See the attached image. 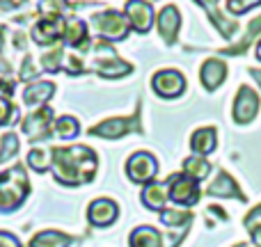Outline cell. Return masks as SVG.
I'll return each instance as SVG.
<instances>
[{"label": "cell", "mask_w": 261, "mask_h": 247, "mask_svg": "<svg viewBox=\"0 0 261 247\" xmlns=\"http://www.w3.org/2000/svg\"><path fill=\"white\" fill-rule=\"evenodd\" d=\"M50 170L58 183L83 185L96 174V153L85 144L50 149Z\"/></svg>", "instance_id": "obj_1"}, {"label": "cell", "mask_w": 261, "mask_h": 247, "mask_svg": "<svg viewBox=\"0 0 261 247\" xmlns=\"http://www.w3.org/2000/svg\"><path fill=\"white\" fill-rule=\"evenodd\" d=\"M30 195V181L21 165H14L0 174V213H14Z\"/></svg>", "instance_id": "obj_2"}, {"label": "cell", "mask_w": 261, "mask_h": 247, "mask_svg": "<svg viewBox=\"0 0 261 247\" xmlns=\"http://www.w3.org/2000/svg\"><path fill=\"white\" fill-rule=\"evenodd\" d=\"M92 30L106 41H122L128 35V21L124 14L115 12V9H106L90 18Z\"/></svg>", "instance_id": "obj_3"}, {"label": "cell", "mask_w": 261, "mask_h": 247, "mask_svg": "<svg viewBox=\"0 0 261 247\" xmlns=\"http://www.w3.org/2000/svg\"><path fill=\"white\" fill-rule=\"evenodd\" d=\"M165 183H167V193H170V202H174L176 206L190 208L202 197L199 183L195 179H190V176H186L184 172L181 174H172Z\"/></svg>", "instance_id": "obj_4"}, {"label": "cell", "mask_w": 261, "mask_h": 247, "mask_svg": "<svg viewBox=\"0 0 261 247\" xmlns=\"http://www.w3.org/2000/svg\"><path fill=\"white\" fill-rule=\"evenodd\" d=\"M94 62H92V69H94L99 76L103 78H119V76H126L130 69L128 62L119 60L115 55V48H110L108 44H94Z\"/></svg>", "instance_id": "obj_5"}, {"label": "cell", "mask_w": 261, "mask_h": 247, "mask_svg": "<svg viewBox=\"0 0 261 247\" xmlns=\"http://www.w3.org/2000/svg\"><path fill=\"white\" fill-rule=\"evenodd\" d=\"M158 174V162L156 158L151 156L149 151H138L128 158L126 162V176L130 179V183H140L147 185L156 179Z\"/></svg>", "instance_id": "obj_6"}, {"label": "cell", "mask_w": 261, "mask_h": 247, "mask_svg": "<svg viewBox=\"0 0 261 247\" xmlns=\"http://www.w3.org/2000/svg\"><path fill=\"white\" fill-rule=\"evenodd\" d=\"M151 87L163 99H176V96H181L186 90V78H184V73L176 71V69H163V71L153 73Z\"/></svg>", "instance_id": "obj_7"}, {"label": "cell", "mask_w": 261, "mask_h": 247, "mask_svg": "<svg viewBox=\"0 0 261 247\" xmlns=\"http://www.w3.org/2000/svg\"><path fill=\"white\" fill-rule=\"evenodd\" d=\"M124 16H126L128 25L140 35H147L153 25V7L147 0H128L124 7Z\"/></svg>", "instance_id": "obj_8"}, {"label": "cell", "mask_w": 261, "mask_h": 247, "mask_svg": "<svg viewBox=\"0 0 261 247\" xmlns=\"http://www.w3.org/2000/svg\"><path fill=\"white\" fill-rule=\"evenodd\" d=\"M119 215V206L108 197H99L94 202H90L87 206V220H90L92 227H99V229H106L110 227Z\"/></svg>", "instance_id": "obj_9"}, {"label": "cell", "mask_w": 261, "mask_h": 247, "mask_svg": "<svg viewBox=\"0 0 261 247\" xmlns=\"http://www.w3.org/2000/svg\"><path fill=\"white\" fill-rule=\"evenodd\" d=\"M50 119H53V110H50V108H39V110H35V113H30L21 122L23 133L30 138L32 144L39 142V140L48 138V133H50V128H48Z\"/></svg>", "instance_id": "obj_10"}, {"label": "cell", "mask_w": 261, "mask_h": 247, "mask_svg": "<svg viewBox=\"0 0 261 247\" xmlns=\"http://www.w3.org/2000/svg\"><path fill=\"white\" fill-rule=\"evenodd\" d=\"M259 113V96L252 87H241L239 94H236V101H234V119L236 124L245 126L250 124Z\"/></svg>", "instance_id": "obj_11"}, {"label": "cell", "mask_w": 261, "mask_h": 247, "mask_svg": "<svg viewBox=\"0 0 261 247\" xmlns=\"http://www.w3.org/2000/svg\"><path fill=\"white\" fill-rule=\"evenodd\" d=\"M60 37H64V21L62 18L44 16V18H39V23H35V28H32V41L39 46L55 44Z\"/></svg>", "instance_id": "obj_12"}, {"label": "cell", "mask_w": 261, "mask_h": 247, "mask_svg": "<svg viewBox=\"0 0 261 247\" xmlns=\"http://www.w3.org/2000/svg\"><path fill=\"white\" fill-rule=\"evenodd\" d=\"M138 128V115L135 117H119V119H108V122L92 126L90 135H96V138H108V140H117L122 135L130 133V130Z\"/></svg>", "instance_id": "obj_13"}, {"label": "cell", "mask_w": 261, "mask_h": 247, "mask_svg": "<svg viewBox=\"0 0 261 247\" xmlns=\"http://www.w3.org/2000/svg\"><path fill=\"white\" fill-rule=\"evenodd\" d=\"M204 193H206L208 197H222V199L229 197V199H239V202H248L245 195H243V190L239 188V183H236V181L222 170L218 172L216 179L211 181V185H208Z\"/></svg>", "instance_id": "obj_14"}, {"label": "cell", "mask_w": 261, "mask_h": 247, "mask_svg": "<svg viewBox=\"0 0 261 247\" xmlns=\"http://www.w3.org/2000/svg\"><path fill=\"white\" fill-rule=\"evenodd\" d=\"M142 204L149 208V211H158L163 213L167 208V202H170V193H167V183L163 181H151L142 188V195H140Z\"/></svg>", "instance_id": "obj_15"}, {"label": "cell", "mask_w": 261, "mask_h": 247, "mask_svg": "<svg viewBox=\"0 0 261 247\" xmlns=\"http://www.w3.org/2000/svg\"><path fill=\"white\" fill-rule=\"evenodd\" d=\"M225 78H227V64L222 62V60L211 58V60H206V62L202 64L199 80H202V85L206 87L208 92L218 90V87L222 85V80H225Z\"/></svg>", "instance_id": "obj_16"}, {"label": "cell", "mask_w": 261, "mask_h": 247, "mask_svg": "<svg viewBox=\"0 0 261 247\" xmlns=\"http://www.w3.org/2000/svg\"><path fill=\"white\" fill-rule=\"evenodd\" d=\"M179 25H181L179 9H176L174 5H167V7H163L161 14H158V30H161L163 39H165L167 44H174V41H176Z\"/></svg>", "instance_id": "obj_17"}, {"label": "cell", "mask_w": 261, "mask_h": 247, "mask_svg": "<svg viewBox=\"0 0 261 247\" xmlns=\"http://www.w3.org/2000/svg\"><path fill=\"white\" fill-rule=\"evenodd\" d=\"M128 247H165V238L161 236L158 229H153V227H149V225H142L130 231Z\"/></svg>", "instance_id": "obj_18"}, {"label": "cell", "mask_w": 261, "mask_h": 247, "mask_svg": "<svg viewBox=\"0 0 261 247\" xmlns=\"http://www.w3.org/2000/svg\"><path fill=\"white\" fill-rule=\"evenodd\" d=\"M64 41H67L69 46H73V48H85L87 44H90V39H87V25L83 18H69V21H64Z\"/></svg>", "instance_id": "obj_19"}, {"label": "cell", "mask_w": 261, "mask_h": 247, "mask_svg": "<svg viewBox=\"0 0 261 247\" xmlns=\"http://www.w3.org/2000/svg\"><path fill=\"white\" fill-rule=\"evenodd\" d=\"M216 128L213 126H204V128L195 130L190 138V149L195 156H208L216 149Z\"/></svg>", "instance_id": "obj_20"}, {"label": "cell", "mask_w": 261, "mask_h": 247, "mask_svg": "<svg viewBox=\"0 0 261 247\" xmlns=\"http://www.w3.org/2000/svg\"><path fill=\"white\" fill-rule=\"evenodd\" d=\"M53 94H55L53 83H32V85H28V90L23 92V103H25L28 108H37V105H44Z\"/></svg>", "instance_id": "obj_21"}, {"label": "cell", "mask_w": 261, "mask_h": 247, "mask_svg": "<svg viewBox=\"0 0 261 247\" xmlns=\"http://www.w3.org/2000/svg\"><path fill=\"white\" fill-rule=\"evenodd\" d=\"M76 243V238L60 231H41L30 238V247H69Z\"/></svg>", "instance_id": "obj_22"}, {"label": "cell", "mask_w": 261, "mask_h": 247, "mask_svg": "<svg viewBox=\"0 0 261 247\" xmlns=\"http://www.w3.org/2000/svg\"><path fill=\"white\" fill-rule=\"evenodd\" d=\"M195 3H199L202 7H206L208 9V16H211V21L216 23V28L222 32V37H234V32H236V23L234 21H229V18H225L220 12L216 9V5H218V0H195Z\"/></svg>", "instance_id": "obj_23"}, {"label": "cell", "mask_w": 261, "mask_h": 247, "mask_svg": "<svg viewBox=\"0 0 261 247\" xmlns=\"http://www.w3.org/2000/svg\"><path fill=\"white\" fill-rule=\"evenodd\" d=\"M184 174L199 183L202 179H206V176L211 174V162L204 156H190L184 160Z\"/></svg>", "instance_id": "obj_24"}, {"label": "cell", "mask_w": 261, "mask_h": 247, "mask_svg": "<svg viewBox=\"0 0 261 247\" xmlns=\"http://www.w3.org/2000/svg\"><path fill=\"white\" fill-rule=\"evenodd\" d=\"M53 130L58 138L62 140H71L76 138L78 133H81V126H78V119L76 117H69V115H64V117H60L58 122L53 124Z\"/></svg>", "instance_id": "obj_25"}, {"label": "cell", "mask_w": 261, "mask_h": 247, "mask_svg": "<svg viewBox=\"0 0 261 247\" xmlns=\"http://www.w3.org/2000/svg\"><path fill=\"white\" fill-rule=\"evenodd\" d=\"M190 220H193V215H190L188 211L165 208V211L161 213V222H163L165 227H181V229H186V227L190 225Z\"/></svg>", "instance_id": "obj_26"}, {"label": "cell", "mask_w": 261, "mask_h": 247, "mask_svg": "<svg viewBox=\"0 0 261 247\" xmlns=\"http://www.w3.org/2000/svg\"><path fill=\"white\" fill-rule=\"evenodd\" d=\"M28 165H30V170L39 172V174L48 172L50 170V149H32L28 153Z\"/></svg>", "instance_id": "obj_27"}, {"label": "cell", "mask_w": 261, "mask_h": 247, "mask_svg": "<svg viewBox=\"0 0 261 247\" xmlns=\"http://www.w3.org/2000/svg\"><path fill=\"white\" fill-rule=\"evenodd\" d=\"M259 30H261V16H259V18H254V21L248 25V32H245L243 41H236L234 46H229V48L222 50V53H225V55H239V53H243V50L248 48L250 41H252L254 37H257V32H259Z\"/></svg>", "instance_id": "obj_28"}, {"label": "cell", "mask_w": 261, "mask_h": 247, "mask_svg": "<svg viewBox=\"0 0 261 247\" xmlns=\"http://www.w3.org/2000/svg\"><path fill=\"white\" fill-rule=\"evenodd\" d=\"M18 153V135L16 133H5L0 140V162H7Z\"/></svg>", "instance_id": "obj_29"}, {"label": "cell", "mask_w": 261, "mask_h": 247, "mask_svg": "<svg viewBox=\"0 0 261 247\" xmlns=\"http://www.w3.org/2000/svg\"><path fill=\"white\" fill-rule=\"evenodd\" d=\"M62 58H64L62 46H58V48H53V50H48V53H44V55H41V67H44V71L58 73L60 64H62Z\"/></svg>", "instance_id": "obj_30"}, {"label": "cell", "mask_w": 261, "mask_h": 247, "mask_svg": "<svg viewBox=\"0 0 261 247\" xmlns=\"http://www.w3.org/2000/svg\"><path fill=\"white\" fill-rule=\"evenodd\" d=\"M261 5V0H227V9L231 14H245L248 9Z\"/></svg>", "instance_id": "obj_31"}, {"label": "cell", "mask_w": 261, "mask_h": 247, "mask_svg": "<svg viewBox=\"0 0 261 247\" xmlns=\"http://www.w3.org/2000/svg\"><path fill=\"white\" fill-rule=\"evenodd\" d=\"M39 73V69H35V58L32 55H25V60H23V67H21V80H32V78Z\"/></svg>", "instance_id": "obj_32"}, {"label": "cell", "mask_w": 261, "mask_h": 247, "mask_svg": "<svg viewBox=\"0 0 261 247\" xmlns=\"http://www.w3.org/2000/svg\"><path fill=\"white\" fill-rule=\"evenodd\" d=\"M259 225H261V204H259V206H254L252 211L245 215V220H243V227L248 231H252L254 227H259Z\"/></svg>", "instance_id": "obj_33"}, {"label": "cell", "mask_w": 261, "mask_h": 247, "mask_svg": "<svg viewBox=\"0 0 261 247\" xmlns=\"http://www.w3.org/2000/svg\"><path fill=\"white\" fill-rule=\"evenodd\" d=\"M12 117H14V108H12V103H9L7 99H3V96H0V126H5Z\"/></svg>", "instance_id": "obj_34"}, {"label": "cell", "mask_w": 261, "mask_h": 247, "mask_svg": "<svg viewBox=\"0 0 261 247\" xmlns=\"http://www.w3.org/2000/svg\"><path fill=\"white\" fill-rule=\"evenodd\" d=\"M0 247H23V243L9 231H0Z\"/></svg>", "instance_id": "obj_35"}, {"label": "cell", "mask_w": 261, "mask_h": 247, "mask_svg": "<svg viewBox=\"0 0 261 247\" xmlns=\"http://www.w3.org/2000/svg\"><path fill=\"white\" fill-rule=\"evenodd\" d=\"M250 240H252L254 247H261V225L254 227V229L250 231Z\"/></svg>", "instance_id": "obj_36"}, {"label": "cell", "mask_w": 261, "mask_h": 247, "mask_svg": "<svg viewBox=\"0 0 261 247\" xmlns=\"http://www.w3.org/2000/svg\"><path fill=\"white\" fill-rule=\"evenodd\" d=\"M12 92H14V83L12 80H0V94L12 96Z\"/></svg>", "instance_id": "obj_37"}, {"label": "cell", "mask_w": 261, "mask_h": 247, "mask_svg": "<svg viewBox=\"0 0 261 247\" xmlns=\"http://www.w3.org/2000/svg\"><path fill=\"white\" fill-rule=\"evenodd\" d=\"M250 76H252L254 80H257L259 85H261V69H250Z\"/></svg>", "instance_id": "obj_38"}, {"label": "cell", "mask_w": 261, "mask_h": 247, "mask_svg": "<svg viewBox=\"0 0 261 247\" xmlns=\"http://www.w3.org/2000/svg\"><path fill=\"white\" fill-rule=\"evenodd\" d=\"M254 55H257V60L261 62V41H257V46H254Z\"/></svg>", "instance_id": "obj_39"}, {"label": "cell", "mask_w": 261, "mask_h": 247, "mask_svg": "<svg viewBox=\"0 0 261 247\" xmlns=\"http://www.w3.org/2000/svg\"><path fill=\"white\" fill-rule=\"evenodd\" d=\"M234 247H248V245H245V243H239V245H234Z\"/></svg>", "instance_id": "obj_40"}]
</instances>
